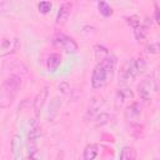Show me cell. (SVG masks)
<instances>
[{
	"label": "cell",
	"mask_w": 160,
	"mask_h": 160,
	"mask_svg": "<svg viewBox=\"0 0 160 160\" xmlns=\"http://www.w3.org/2000/svg\"><path fill=\"white\" fill-rule=\"evenodd\" d=\"M116 69V58L114 55H109L101 61H98L96 66L91 74V86L94 89H101L108 85L114 76Z\"/></svg>",
	"instance_id": "obj_1"
},
{
	"label": "cell",
	"mask_w": 160,
	"mask_h": 160,
	"mask_svg": "<svg viewBox=\"0 0 160 160\" xmlns=\"http://www.w3.org/2000/svg\"><path fill=\"white\" fill-rule=\"evenodd\" d=\"M21 86V78L19 75H10L0 86V108L8 109L11 106L19 89Z\"/></svg>",
	"instance_id": "obj_2"
},
{
	"label": "cell",
	"mask_w": 160,
	"mask_h": 160,
	"mask_svg": "<svg viewBox=\"0 0 160 160\" xmlns=\"http://www.w3.org/2000/svg\"><path fill=\"white\" fill-rule=\"evenodd\" d=\"M40 126L36 120H32L28 132V158H38V141L41 136Z\"/></svg>",
	"instance_id": "obj_3"
},
{
	"label": "cell",
	"mask_w": 160,
	"mask_h": 160,
	"mask_svg": "<svg viewBox=\"0 0 160 160\" xmlns=\"http://www.w3.org/2000/svg\"><path fill=\"white\" fill-rule=\"evenodd\" d=\"M138 75L139 74H138V70H136V66H135V60L129 59L121 65V69H120V72H119V82L126 84V82L134 80Z\"/></svg>",
	"instance_id": "obj_4"
},
{
	"label": "cell",
	"mask_w": 160,
	"mask_h": 160,
	"mask_svg": "<svg viewBox=\"0 0 160 160\" xmlns=\"http://www.w3.org/2000/svg\"><path fill=\"white\" fill-rule=\"evenodd\" d=\"M54 44L58 45L59 48H61L66 54H75L78 51V44L76 41L68 36V35H64V34H59L54 38Z\"/></svg>",
	"instance_id": "obj_5"
},
{
	"label": "cell",
	"mask_w": 160,
	"mask_h": 160,
	"mask_svg": "<svg viewBox=\"0 0 160 160\" xmlns=\"http://www.w3.org/2000/svg\"><path fill=\"white\" fill-rule=\"evenodd\" d=\"M71 14V4L65 1L60 5L58 14H56V25L58 26H62L66 24V21L69 20V16Z\"/></svg>",
	"instance_id": "obj_6"
},
{
	"label": "cell",
	"mask_w": 160,
	"mask_h": 160,
	"mask_svg": "<svg viewBox=\"0 0 160 160\" xmlns=\"http://www.w3.org/2000/svg\"><path fill=\"white\" fill-rule=\"evenodd\" d=\"M141 115V108H140V104L139 102H131L130 105L126 106V110H125V119L130 122H136L139 120Z\"/></svg>",
	"instance_id": "obj_7"
},
{
	"label": "cell",
	"mask_w": 160,
	"mask_h": 160,
	"mask_svg": "<svg viewBox=\"0 0 160 160\" xmlns=\"http://www.w3.org/2000/svg\"><path fill=\"white\" fill-rule=\"evenodd\" d=\"M48 95H49V86H44L36 95L35 100H34V110H35V114L39 115L40 111L42 110L44 108V104L45 101L48 100Z\"/></svg>",
	"instance_id": "obj_8"
},
{
	"label": "cell",
	"mask_w": 160,
	"mask_h": 160,
	"mask_svg": "<svg viewBox=\"0 0 160 160\" xmlns=\"http://www.w3.org/2000/svg\"><path fill=\"white\" fill-rule=\"evenodd\" d=\"M132 98H134V94L130 89H128V88L119 89L115 94V105H116V108H121L126 101L131 100Z\"/></svg>",
	"instance_id": "obj_9"
},
{
	"label": "cell",
	"mask_w": 160,
	"mask_h": 160,
	"mask_svg": "<svg viewBox=\"0 0 160 160\" xmlns=\"http://www.w3.org/2000/svg\"><path fill=\"white\" fill-rule=\"evenodd\" d=\"M151 78L149 76L148 79H145L140 85H139V95L141 98V100L146 104H149L151 101V96H150V86H151Z\"/></svg>",
	"instance_id": "obj_10"
},
{
	"label": "cell",
	"mask_w": 160,
	"mask_h": 160,
	"mask_svg": "<svg viewBox=\"0 0 160 160\" xmlns=\"http://www.w3.org/2000/svg\"><path fill=\"white\" fill-rule=\"evenodd\" d=\"M61 64V56L58 52H52L46 59V69L49 71H56Z\"/></svg>",
	"instance_id": "obj_11"
},
{
	"label": "cell",
	"mask_w": 160,
	"mask_h": 160,
	"mask_svg": "<svg viewBox=\"0 0 160 160\" xmlns=\"http://www.w3.org/2000/svg\"><path fill=\"white\" fill-rule=\"evenodd\" d=\"M99 154V145L98 144H88L84 149L82 158L84 160H94Z\"/></svg>",
	"instance_id": "obj_12"
},
{
	"label": "cell",
	"mask_w": 160,
	"mask_h": 160,
	"mask_svg": "<svg viewBox=\"0 0 160 160\" xmlns=\"http://www.w3.org/2000/svg\"><path fill=\"white\" fill-rule=\"evenodd\" d=\"M60 106H61V99H60L59 96L54 98V99L51 100L50 108H49V121H52V120L56 118Z\"/></svg>",
	"instance_id": "obj_13"
},
{
	"label": "cell",
	"mask_w": 160,
	"mask_h": 160,
	"mask_svg": "<svg viewBox=\"0 0 160 160\" xmlns=\"http://www.w3.org/2000/svg\"><path fill=\"white\" fill-rule=\"evenodd\" d=\"M20 149H21V136L19 134H14L11 138V154L15 159L19 158Z\"/></svg>",
	"instance_id": "obj_14"
},
{
	"label": "cell",
	"mask_w": 160,
	"mask_h": 160,
	"mask_svg": "<svg viewBox=\"0 0 160 160\" xmlns=\"http://www.w3.org/2000/svg\"><path fill=\"white\" fill-rule=\"evenodd\" d=\"M120 159L121 160H134L138 158V154H136V150L132 148V146H124L120 151Z\"/></svg>",
	"instance_id": "obj_15"
},
{
	"label": "cell",
	"mask_w": 160,
	"mask_h": 160,
	"mask_svg": "<svg viewBox=\"0 0 160 160\" xmlns=\"http://www.w3.org/2000/svg\"><path fill=\"white\" fill-rule=\"evenodd\" d=\"M94 54H95L96 61H101V60H104L105 58H108L110 55L109 50L104 45H99V44L94 46Z\"/></svg>",
	"instance_id": "obj_16"
},
{
	"label": "cell",
	"mask_w": 160,
	"mask_h": 160,
	"mask_svg": "<svg viewBox=\"0 0 160 160\" xmlns=\"http://www.w3.org/2000/svg\"><path fill=\"white\" fill-rule=\"evenodd\" d=\"M98 9H99V12H100L102 16H105V18L111 16L112 12H114L112 8H111L106 1H104V0H99V1H98Z\"/></svg>",
	"instance_id": "obj_17"
},
{
	"label": "cell",
	"mask_w": 160,
	"mask_h": 160,
	"mask_svg": "<svg viewBox=\"0 0 160 160\" xmlns=\"http://www.w3.org/2000/svg\"><path fill=\"white\" fill-rule=\"evenodd\" d=\"M132 30H134V35H135L138 41H141V40H144L148 36V26L146 25L140 24L138 28H135Z\"/></svg>",
	"instance_id": "obj_18"
},
{
	"label": "cell",
	"mask_w": 160,
	"mask_h": 160,
	"mask_svg": "<svg viewBox=\"0 0 160 160\" xmlns=\"http://www.w3.org/2000/svg\"><path fill=\"white\" fill-rule=\"evenodd\" d=\"M111 115H109V114H106V112H102V114H98L96 116H95V119H96V124L99 125V126H102V125H106V124H109L110 122V120H111Z\"/></svg>",
	"instance_id": "obj_19"
},
{
	"label": "cell",
	"mask_w": 160,
	"mask_h": 160,
	"mask_svg": "<svg viewBox=\"0 0 160 160\" xmlns=\"http://www.w3.org/2000/svg\"><path fill=\"white\" fill-rule=\"evenodd\" d=\"M51 8H52V4H51L50 1H48V0H42V1H40V2L38 4V10H39V12H41V14H48V12H50Z\"/></svg>",
	"instance_id": "obj_20"
},
{
	"label": "cell",
	"mask_w": 160,
	"mask_h": 160,
	"mask_svg": "<svg viewBox=\"0 0 160 160\" xmlns=\"http://www.w3.org/2000/svg\"><path fill=\"white\" fill-rule=\"evenodd\" d=\"M135 60V66H136V70H138V74H142L146 68H148V62L144 58H138V59H134Z\"/></svg>",
	"instance_id": "obj_21"
},
{
	"label": "cell",
	"mask_w": 160,
	"mask_h": 160,
	"mask_svg": "<svg viewBox=\"0 0 160 160\" xmlns=\"http://www.w3.org/2000/svg\"><path fill=\"white\" fill-rule=\"evenodd\" d=\"M125 21L128 22L129 26H131L132 29L138 28L141 22H140V19L136 16V15H131V16H125Z\"/></svg>",
	"instance_id": "obj_22"
},
{
	"label": "cell",
	"mask_w": 160,
	"mask_h": 160,
	"mask_svg": "<svg viewBox=\"0 0 160 160\" xmlns=\"http://www.w3.org/2000/svg\"><path fill=\"white\" fill-rule=\"evenodd\" d=\"M146 51L149 54H158L159 52V44L155 41V42H150L148 46H146Z\"/></svg>",
	"instance_id": "obj_23"
},
{
	"label": "cell",
	"mask_w": 160,
	"mask_h": 160,
	"mask_svg": "<svg viewBox=\"0 0 160 160\" xmlns=\"http://www.w3.org/2000/svg\"><path fill=\"white\" fill-rule=\"evenodd\" d=\"M69 90H70V85H69L66 81H62V82L59 85V91H60V92H62V94H66Z\"/></svg>",
	"instance_id": "obj_24"
},
{
	"label": "cell",
	"mask_w": 160,
	"mask_h": 160,
	"mask_svg": "<svg viewBox=\"0 0 160 160\" xmlns=\"http://www.w3.org/2000/svg\"><path fill=\"white\" fill-rule=\"evenodd\" d=\"M91 1H99V0H91Z\"/></svg>",
	"instance_id": "obj_25"
}]
</instances>
